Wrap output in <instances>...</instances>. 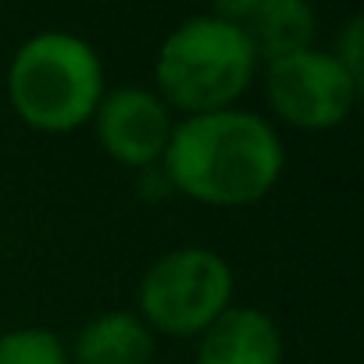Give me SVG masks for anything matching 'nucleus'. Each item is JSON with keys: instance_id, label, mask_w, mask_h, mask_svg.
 Wrapping results in <instances>:
<instances>
[{"instance_id": "nucleus-1", "label": "nucleus", "mask_w": 364, "mask_h": 364, "mask_svg": "<svg viewBox=\"0 0 364 364\" xmlns=\"http://www.w3.org/2000/svg\"><path fill=\"white\" fill-rule=\"evenodd\" d=\"M279 132L250 111L190 114L171 125L164 171L178 193L208 208H247L264 200L282 175Z\"/></svg>"}, {"instance_id": "nucleus-2", "label": "nucleus", "mask_w": 364, "mask_h": 364, "mask_svg": "<svg viewBox=\"0 0 364 364\" xmlns=\"http://www.w3.org/2000/svg\"><path fill=\"white\" fill-rule=\"evenodd\" d=\"M104 93V65L97 50L72 33L33 36L8 68L11 107L40 132H72L93 122Z\"/></svg>"}, {"instance_id": "nucleus-3", "label": "nucleus", "mask_w": 364, "mask_h": 364, "mask_svg": "<svg viewBox=\"0 0 364 364\" xmlns=\"http://www.w3.org/2000/svg\"><path fill=\"white\" fill-rule=\"evenodd\" d=\"M257 72V58L247 43V36L211 15H197L182 22L157 50L154 79L157 97L164 107H178L186 114H211L232 107V100L243 97Z\"/></svg>"}, {"instance_id": "nucleus-4", "label": "nucleus", "mask_w": 364, "mask_h": 364, "mask_svg": "<svg viewBox=\"0 0 364 364\" xmlns=\"http://www.w3.org/2000/svg\"><path fill=\"white\" fill-rule=\"evenodd\" d=\"M232 268L208 247H182L154 261L139 282V314L146 328L168 336H200L229 311Z\"/></svg>"}, {"instance_id": "nucleus-5", "label": "nucleus", "mask_w": 364, "mask_h": 364, "mask_svg": "<svg viewBox=\"0 0 364 364\" xmlns=\"http://www.w3.org/2000/svg\"><path fill=\"white\" fill-rule=\"evenodd\" d=\"M264 93L272 111L296 129H332L346 122L357 104V86L328 50L304 47L296 54L275 58L264 68Z\"/></svg>"}, {"instance_id": "nucleus-6", "label": "nucleus", "mask_w": 364, "mask_h": 364, "mask_svg": "<svg viewBox=\"0 0 364 364\" xmlns=\"http://www.w3.org/2000/svg\"><path fill=\"white\" fill-rule=\"evenodd\" d=\"M93 125L100 146L129 168H150L164 157L171 139V114L164 100L143 86H118L104 93Z\"/></svg>"}, {"instance_id": "nucleus-7", "label": "nucleus", "mask_w": 364, "mask_h": 364, "mask_svg": "<svg viewBox=\"0 0 364 364\" xmlns=\"http://www.w3.org/2000/svg\"><path fill=\"white\" fill-rule=\"evenodd\" d=\"M215 15L247 36L257 61L296 54L311 47L314 36V11L300 0H225L215 8Z\"/></svg>"}, {"instance_id": "nucleus-8", "label": "nucleus", "mask_w": 364, "mask_h": 364, "mask_svg": "<svg viewBox=\"0 0 364 364\" xmlns=\"http://www.w3.org/2000/svg\"><path fill=\"white\" fill-rule=\"evenodd\" d=\"M197 364H282V332L257 307H229L200 332Z\"/></svg>"}, {"instance_id": "nucleus-9", "label": "nucleus", "mask_w": 364, "mask_h": 364, "mask_svg": "<svg viewBox=\"0 0 364 364\" xmlns=\"http://www.w3.org/2000/svg\"><path fill=\"white\" fill-rule=\"evenodd\" d=\"M154 332L129 311H107L82 325L75 339L79 364H150Z\"/></svg>"}, {"instance_id": "nucleus-10", "label": "nucleus", "mask_w": 364, "mask_h": 364, "mask_svg": "<svg viewBox=\"0 0 364 364\" xmlns=\"http://www.w3.org/2000/svg\"><path fill=\"white\" fill-rule=\"evenodd\" d=\"M0 364H68V353L47 328H11L0 336Z\"/></svg>"}, {"instance_id": "nucleus-11", "label": "nucleus", "mask_w": 364, "mask_h": 364, "mask_svg": "<svg viewBox=\"0 0 364 364\" xmlns=\"http://www.w3.org/2000/svg\"><path fill=\"white\" fill-rule=\"evenodd\" d=\"M332 58L343 65V72L360 90V82H364V18L360 15L346 18V26H343V33L336 40V54Z\"/></svg>"}]
</instances>
